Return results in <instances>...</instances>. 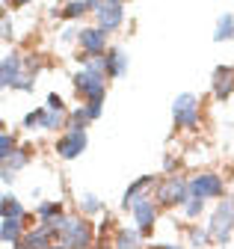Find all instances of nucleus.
Listing matches in <instances>:
<instances>
[{
  "label": "nucleus",
  "mask_w": 234,
  "mask_h": 249,
  "mask_svg": "<svg viewBox=\"0 0 234 249\" xmlns=\"http://www.w3.org/2000/svg\"><path fill=\"white\" fill-rule=\"evenodd\" d=\"M56 240H60L66 249H92L95 229L83 213H77V216H68L66 220V226L60 229V234H56Z\"/></svg>",
  "instance_id": "nucleus-1"
},
{
  "label": "nucleus",
  "mask_w": 234,
  "mask_h": 249,
  "mask_svg": "<svg viewBox=\"0 0 234 249\" xmlns=\"http://www.w3.org/2000/svg\"><path fill=\"white\" fill-rule=\"evenodd\" d=\"M208 231L217 246H225L234 237V199L231 196H222V202H217L211 220H208Z\"/></svg>",
  "instance_id": "nucleus-2"
},
{
  "label": "nucleus",
  "mask_w": 234,
  "mask_h": 249,
  "mask_svg": "<svg viewBox=\"0 0 234 249\" xmlns=\"http://www.w3.org/2000/svg\"><path fill=\"white\" fill-rule=\"evenodd\" d=\"M190 199V178L181 175H166L154 187V202L163 208H184Z\"/></svg>",
  "instance_id": "nucleus-3"
},
{
  "label": "nucleus",
  "mask_w": 234,
  "mask_h": 249,
  "mask_svg": "<svg viewBox=\"0 0 234 249\" xmlns=\"http://www.w3.org/2000/svg\"><path fill=\"white\" fill-rule=\"evenodd\" d=\"M199 116H201V101L193 92H181V95L172 101V122H175L178 131H196Z\"/></svg>",
  "instance_id": "nucleus-4"
},
{
  "label": "nucleus",
  "mask_w": 234,
  "mask_h": 249,
  "mask_svg": "<svg viewBox=\"0 0 234 249\" xmlns=\"http://www.w3.org/2000/svg\"><path fill=\"white\" fill-rule=\"evenodd\" d=\"M104 80H107L104 74H98V71H92V69L83 66L74 74V92H77L86 104H104V95H107V83Z\"/></svg>",
  "instance_id": "nucleus-5"
},
{
  "label": "nucleus",
  "mask_w": 234,
  "mask_h": 249,
  "mask_svg": "<svg viewBox=\"0 0 234 249\" xmlns=\"http://www.w3.org/2000/svg\"><path fill=\"white\" fill-rule=\"evenodd\" d=\"M0 83H3V89H33V77L24 71V59L18 53H6L0 59Z\"/></svg>",
  "instance_id": "nucleus-6"
},
{
  "label": "nucleus",
  "mask_w": 234,
  "mask_h": 249,
  "mask_svg": "<svg viewBox=\"0 0 234 249\" xmlns=\"http://www.w3.org/2000/svg\"><path fill=\"white\" fill-rule=\"evenodd\" d=\"M190 196L204 199V202L222 199L225 196V178L217 175V172H196V175H190Z\"/></svg>",
  "instance_id": "nucleus-7"
},
{
  "label": "nucleus",
  "mask_w": 234,
  "mask_h": 249,
  "mask_svg": "<svg viewBox=\"0 0 234 249\" xmlns=\"http://www.w3.org/2000/svg\"><path fill=\"white\" fill-rule=\"evenodd\" d=\"M86 145H89V137H86V128H66V134L56 140L53 151L60 154L63 160H74L80 158V154L86 151Z\"/></svg>",
  "instance_id": "nucleus-8"
},
{
  "label": "nucleus",
  "mask_w": 234,
  "mask_h": 249,
  "mask_svg": "<svg viewBox=\"0 0 234 249\" xmlns=\"http://www.w3.org/2000/svg\"><path fill=\"white\" fill-rule=\"evenodd\" d=\"M157 202H154V196H145V199H139L134 208H131V216H134V226H136V231L142 234V237H149L151 234V229H154V223H157Z\"/></svg>",
  "instance_id": "nucleus-9"
},
{
  "label": "nucleus",
  "mask_w": 234,
  "mask_h": 249,
  "mask_svg": "<svg viewBox=\"0 0 234 249\" xmlns=\"http://www.w3.org/2000/svg\"><path fill=\"white\" fill-rule=\"evenodd\" d=\"M95 21L104 33L119 30L125 21V0H101V6L95 9Z\"/></svg>",
  "instance_id": "nucleus-10"
},
{
  "label": "nucleus",
  "mask_w": 234,
  "mask_h": 249,
  "mask_svg": "<svg viewBox=\"0 0 234 249\" xmlns=\"http://www.w3.org/2000/svg\"><path fill=\"white\" fill-rule=\"evenodd\" d=\"M77 45L83 48L86 56H104L110 48H107V33L101 27H80V36H77Z\"/></svg>",
  "instance_id": "nucleus-11"
},
{
  "label": "nucleus",
  "mask_w": 234,
  "mask_h": 249,
  "mask_svg": "<svg viewBox=\"0 0 234 249\" xmlns=\"http://www.w3.org/2000/svg\"><path fill=\"white\" fill-rule=\"evenodd\" d=\"M234 92V66H217L211 74V95L217 101H228Z\"/></svg>",
  "instance_id": "nucleus-12"
},
{
  "label": "nucleus",
  "mask_w": 234,
  "mask_h": 249,
  "mask_svg": "<svg viewBox=\"0 0 234 249\" xmlns=\"http://www.w3.org/2000/svg\"><path fill=\"white\" fill-rule=\"evenodd\" d=\"M36 220H39L42 226H48V229H53L56 234H60V229H63L66 220H68V213H66L63 202H42V205L36 208Z\"/></svg>",
  "instance_id": "nucleus-13"
},
{
  "label": "nucleus",
  "mask_w": 234,
  "mask_h": 249,
  "mask_svg": "<svg viewBox=\"0 0 234 249\" xmlns=\"http://www.w3.org/2000/svg\"><path fill=\"white\" fill-rule=\"evenodd\" d=\"M154 187H157V178H154V175H139V178L128 187V190L122 193V208H125V211H131L139 199L151 196V193H154Z\"/></svg>",
  "instance_id": "nucleus-14"
},
{
  "label": "nucleus",
  "mask_w": 234,
  "mask_h": 249,
  "mask_svg": "<svg viewBox=\"0 0 234 249\" xmlns=\"http://www.w3.org/2000/svg\"><path fill=\"white\" fill-rule=\"evenodd\" d=\"M53 240H56V231L39 223V226H33V229H27V234H24V240H21L18 249H50Z\"/></svg>",
  "instance_id": "nucleus-15"
},
{
  "label": "nucleus",
  "mask_w": 234,
  "mask_h": 249,
  "mask_svg": "<svg viewBox=\"0 0 234 249\" xmlns=\"http://www.w3.org/2000/svg\"><path fill=\"white\" fill-rule=\"evenodd\" d=\"M27 220H0V237L9 246H21L24 234H27Z\"/></svg>",
  "instance_id": "nucleus-16"
},
{
  "label": "nucleus",
  "mask_w": 234,
  "mask_h": 249,
  "mask_svg": "<svg viewBox=\"0 0 234 249\" xmlns=\"http://www.w3.org/2000/svg\"><path fill=\"white\" fill-rule=\"evenodd\" d=\"M42 131H63L68 128V110H56V107H42Z\"/></svg>",
  "instance_id": "nucleus-17"
},
{
  "label": "nucleus",
  "mask_w": 234,
  "mask_h": 249,
  "mask_svg": "<svg viewBox=\"0 0 234 249\" xmlns=\"http://www.w3.org/2000/svg\"><path fill=\"white\" fill-rule=\"evenodd\" d=\"M104 59H107V77H122L128 71V53L122 48H110Z\"/></svg>",
  "instance_id": "nucleus-18"
},
{
  "label": "nucleus",
  "mask_w": 234,
  "mask_h": 249,
  "mask_svg": "<svg viewBox=\"0 0 234 249\" xmlns=\"http://www.w3.org/2000/svg\"><path fill=\"white\" fill-rule=\"evenodd\" d=\"M113 249H142V234L136 229H128L122 226L113 237Z\"/></svg>",
  "instance_id": "nucleus-19"
},
{
  "label": "nucleus",
  "mask_w": 234,
  "mask_h": 249,
  "mask_svg": "<svg viewBox=\"0 0 234 249\" xmlns=\"http://www.w3.org/2000/svg\"><path fill=\"white\" fill-rule=\"evenodd\" d=\"M0 216L3 220H27V211L12 193H3V199H0Z\"/></svg>",
  "instance_id": "nucleus-20"
},
{
  "label": "nucleus",
  "mask_w": 234,
  "mask_h": 249,
  "mask_svg": "<svg viewBox=\"0 0 234 249\" xmlns=\"http://www.w3.org/2000/svg\"><path fill=\"white\" fill-rule=\"evenodd\" d=\"M77 208L83 216H95V213H104V202L95 196V193H77Z\"/></svg>",
  "instance_id": "nucleus-21"
},
{
  "label": "nucleus",
  "mask_w": 234,
  "mask_h": 249,
  "mask_svg": "<svg viewBox=\"0 0 234 249\" xmlns=\"http://www.w3.org/2000/svg\"><path fill=\"white\" fill-rule=\"evenodd\" d=\"M234 39V15L231 12H222L217 18V30H214V42H228Z\"/></svg>",
  "instance_id": "nucleus-22"
},
{
  "label": "nucleus",
  "mask_w": 234,
  "mask_h": 249,
  "mask_svg": "<svg viewBox=\"0 0 234 249\" xmlns=\"http://www.w3.org/2000/svg\"><path fill=\"white\" fill-rule=\"evenodd\" d=\"M86 12H89V3H86V0H71V3H66V9L56 12V15H63V18H68V21H77V18H83Z\"/></svg>",
  "instance_id": "nucleus-23"
},
{
  "label": "nucleus",
  "mask_w": 234,
  "mask_h": 249,
  "mask_svg": "<svg viewBox=\"0 0 234 249\" xmlns=\"http://www.w3.org/2000/svg\"><path fill=\"white\" fill-rule=\"evenodd\" d=\"M18 151V140H15V134H9V131H3V134H0V160H9L12 158V154Z\"/></svg>",
  "instance_id": "nucleus-24"
},
{
  "label": "nucleus",
  "mask_w": 234,
  "mask_h": 249,
  "mask_svg": "<svg viewBox=\"0 0 234 249\" xmlns=\"http://www.w3.org/2000/svg\"><path fill=\"white\" fill-rule=\"evenodd\" d=\"M208 243H214L208 226H204V229H201V226H193V229H190V246H193V249H204Z\"/></svg>",
  "instance_id": "nucleus-25"
},
{
  "label": "nucleus",
  "mask_w": 234,
  "mask_h": 249,
  "mask_svg": "<svg viewBox=\"0 0 234 249\" xmlns=\"http://www.w3.org/2000/svg\"><path fill=\"white\" fill-rule=\"evenodd\" d=\"M27 163H30V148H27V145H21V148L12 154V158H9L3 166H6V169H12V172H18V169H24Z\"/></svg>",
  "instance_id": "nucleus-26"
},
{
  "label": "nucleus",
  "mask_w": 234,
  "mask_h": 249,
  "mask_svg": "<svg viewBox=\"0 0 234 249\" xmlns=\"http://www.w3.org/2000/svg\"><path fill=\"white\" fill-rule=\"evenodd\" d=\"M181 211H184V216H187V220H199V216L204 213V199H196V196H190V199H187V205H184Z\"/></svg>",
  "instance_id": "nucleus-27"
},
{
  "label": "nucleus",
  "mask_w": 234,
  "mask_h": 249,
  "mask_svg": "<svg viewBox=\"0 0 234 249\" xmlns=\"http://www.w3.org/2000/svg\"><path fill=\"white\" fill-rule=\"evenodd\" d=\"M39 124H42V107L24 116V128H39Z\"/></svg>",
  "instance_id": "nucleus-28"
},
{
  "label": "nucleus",
  "mask_w": 234,
  "mask_h": 249,
  "mask_svg": "<svg viewBox=\"0 0 234 249\" xmlns=\"http://www.w3.org/2000/svg\"><path fill=\"white\" fill-rule=\"evenodd\" d=\"M48 107H56V110H66V104H63V98L56 95V92H50L48 95Z\"/></svg>",
  "instance_id": "nucleus-29"
},
{
  "label": "nucleus",
  "mask_w": 234,
  "mask_h": 249,
  "mask_svg": "<svg viewBox=\"0 0 234 249\" xmlns=\"http://www.w3.org/2000/svg\"><path fill=\"white\" fill-rule=\"evenodd\" d=\"M12 36V24H9V18H3V39H9Z\"/></svg>",
  "instance_id": "nucleus-30"
},
{
  "label": "nucleus",
  "mask_w": 234,
  "mask_h": 249,
  "mask_svg": "<svg viewBox=\"0 0 234 249\" xmlns=\"http://www.w3.org/2000/svg\"><path fill=\"white\" fill-rule=\"evenodd\" d=\"M151 249H184V246H169V243H154Z\"/></svg>",
  "instance_id": "nucleus-31"
},
{
  "label": "nucleus",
  "mask_w": 234,
  "mask_h": 249,
  "mask_svg": "<svg viewBox=\"0 0 234 249\" xmlns=\"http://www.w3.org/2000/svg\"><path fill=\"white\" fill-rule=\"evenodd\" d=\"M12 6H27V3H33V0H9Z\"/></svg>",
  "instance_id": "nucleus-32"
},
{
  "label": "nucleus",
  "mask_w": 234,
  "mask_h": 249,
  "mask_svg": "<svg viewBox=\"0 0 234 249\" xmlns=\"http://www.w3.org/2000/svg\"><path fill=\"white\" fill-rule=\"evenodd\" d=\"M86 3H89V9H92V12H95V9H98V6H101V0H86Z\"/></svg>",
  "instance_id": "nucleus-33"
},
{
  "label": "nucleus",
  "mask_w": 234,
  "mask_h": 249,
  "mask_svg": "<svg viewBox=\"0 0 234 249\" xmlns=\"http://www.w3.org/2000/svg\"><path fill=\"white\" fill-rule=\"evenodd\" d=\"M50 249H66V246H63V243H60V240H56V243H53V246H50Z\"/></svg>",
  "instance_id": "nucleus-34"
},
{
  "label": "nucleus",
  "mask_w": 234,
  "mask_h": 249,
  "mask_svg": "<svg viewBox=\"0 0 234 249\" xmlns=\"http://www.w3.org/2000/svg\"><path fill=\"white\" fill-rule=\"evenodd\" d=\"M95 249H113V246H107V243H101V246H95Z\"/></svg>",
  "instance_id": "nucleus-35"
},
{
  "label": "nucleus",
  "mask_w": 234,
  "mask_h": 249,
  "mask_svg": "<svg viewBox=\"0 0 234 249\" xmlns=\"http://www.w3.org/2000/svg\"><path fill=\"white\" fill-rule=\"evenodd\" d=\"M6 3H9V0H6Z\"/></svg>",
  "instance_id": "nucleus-36"
}]
</instances>
